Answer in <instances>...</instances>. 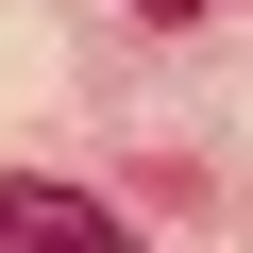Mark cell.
<instances>
[{
    "instance_id": "cell-1",
    "label": "cell",
    "mask_w": 253,
    "mask_h": 253,
    "mask_svg": "<svg viewBox=\"0 0 253 253\" xmlns=\"http://www.w3.org/2000/svg\"><path fill=\"white\" fill-rule=\"evenodd\" d=\"M0 253H135L101 186H51V169H0Z\"/></svg>"
},
{
    "instance_id": "cell-2",
    "label": "cell",
    "mask_w": 253,
    "mask_h": 253,
    "mask_svg": "<svg viewBox=\"0 0 253 253\" xmlns=\"http://www.w3.org/2000/svg\"><path fill=\"white\" fill-rule=\"evenodd\" d=\"M135 17H203V0H135Z\"/></svg>"
}]
</instances>
